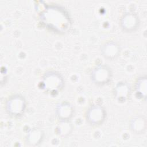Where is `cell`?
Returning a JSON list of instances; mask_svg holds the SVG:
<instances>
[{
	"instance_id": "1",
	"label": "cell",
	"mask_w": 147,
	"mask_h": 147,
	"mask_svg": "<svg viewBox=\"0 0 147 147\" xmlns=\"http://www.w3.org/2000/svg\"><path fill=\"white\" fill-rule=\"evenodd\" d=\"M45 13L44 15V17L42 18L44 21L47 22L50 27L55 28V23H56V29L61 30L65 29L68 25V20L63 13H57V11H53V14H51L49 12Z\"/></svg>"
},
{
	"instance_id": "2",
	"label": "cell",
	"mask_w": 147,
	"mask_h": 147,
	"mask_svg": "<svg viewBox=\"0 0 147 147\" xmlns=\"http://www.w3.org/2000/svg\"><path fill=\"white\" fill-rule=\"evenodd\" d=\"M87 117L91 123L99 125L105 119V111L100 106H94L88 110Z\"/></svg>"
},
{
	"instance_id": "3",
	"label": "cell",
	"mask_w": 147,
	"mask_h": 147,
	"mask_svg": "<svg viewBox=\"0 0 147 147\" xmlns=\"http://www.w3.org/2000/svg\"><path fill=\"white\" fill-rule=\"evenodd\" d=\"M7 107L9 112L15 115H21L24 111L25 107L24 98L18 95L11 98L7 103Z\"/></svg>"
},
{
	"instance_id": "4",
	"label": "cell",
	"mask_w": 147,
	"mask_h": 147,
	"mask_svg": "<svg viewBox=\"0 0 147 147\" xmlns=\"http://www.w3.org/2000/svg\"><path fill=\"white\" fill-rule=\"evenodd\" d=\"M111 77V72L106 66L101 65L96 68L92 73V78L98 84H105Z\"/></svg>"
},
{
	"instance_id": "5",
	"label": "cell",
	"mask_w": 147,
	"mask_h": 147,
	"mask_svg": "<svg viewBox=\"0 0 147 147\" xmlns=\"http://www.w3.org/2000/svg\"><path fill=\"white\" fill-rule=\"evenodd\" d=\"M44 82L47 89L51 91H55L59 88L60 89L62 84L60 75L52 72H50L45 76Z\"/></svg>"
},
{
	"instance_id": "6",
	"label": "cell",
	"mask_w": 147,
	"mask_h": 147,
	"mask_svg": "<svg viewBox=\"0 0 147 147\" xmlns=\"http://www.w3.org/2000/svg\"><path fill=\"white\" fill-rule=\"evenodd\" d=\"M138 18L133 13H127L122 18L121 25L122 28L127 31H132L138 25Z\"/></svg>"
},
{
	"instance_id": "7",
	"label": "cell",
	"mask_w": 147,
	"mask_h": 147,
	"mask_svg": "<svg viewBox=\"0 0 147 147\" xmlns=\"http://www.w3.org/2000/svg\"><path fill=\"white\" fill-rule=\"evenodd\" d=\"M103 56L108 59H114L119 52V47L115 42H108L102 48Z\"/></svg>"
},
{
	"instance_id": "8",
	"label": "cell",
	"mask_w": 147,
	"mask_h": 147,
	"mask_svg": "<svg viewBox=\"0 0 147 147\" xmlns=\"http://www.w3.org/2000/svg\"><path fill=\"white\" fill-rule=\"evenodd\" d=\"M115 89V95L120 101H125L129 96L130 89L127 84L124 83H119Z\"/></svg>"
},
{
	"instance_id": "9",
	"label": "cell",
	"mask_w": 147,
	"mask_h": 147,
	"mask_svg": "<svg viewBox=\"0 0 147 147\" xmlns=\"http://www.w3.org/2000/svg\"><path fill=\"white\" fill-rule=\"evenodd\" d=\"M58 114L59 117L65 119L69 118L72 114V107L69 103H63L60 105L58 109Z\"/></svg>"
},
{
	"instance_id": "10",
	"label": "cell",
	"mask_w": 147,
	"mask_h": 147,
	"mask_svg": "<svg viewBox=\"0 0 147 147\" xmlns=\"http://www.w3.org/2000/svg\"><path fill=\"white\" fill-rule=\"evenodd\" d=\"M132 129L137 133L143 132L146 127V121L142 117H137L131 123Z\"/></svg>"
},
{
	"instance_id": "11",
	"label": "cell",
	"mask_w": 147,
	"mask_h": 147,
	"mask_svg": "<svg viewBox=\"0 0 147 147\" xmlns=\"http://www.w3.org/2000/svg\"><path fill=\"white\" fill-rule=\"evenodd\" d=\"M28 141L31 145H37L42 138V132L38 129H34L29 133Z\"/></svg>"
},
{
	"instance_id": "12",
	"label": "cell",
	"mask_w": 147,
	"mask_h": 147,
	"mask_svg": "<svg viewBox=\"0 0 147 147\" xmlns=\"http://www.w3.org/2000/svg\"><path fill=\"white\" fill-rule=\"evenodd\" d=\"M136 91L140 96L145 97L146 91V78H141L138 79L136 84Z\"/></svg>"
}]
</instances>
